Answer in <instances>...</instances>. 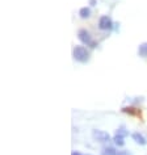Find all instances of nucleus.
Listing matches in <instances>:
<instances>
[{"label": "nucleus", "mask_w": 147, "mask_h": 155, "mask_svg": "<svg viewBox=\"0 0 147 155\" xmlns=\"http://www.w3.org/2000/svg\"><path fill=\"white\" fill-rule=\"evenodd\" d=\"M101 155H117V151H116L114 147H104L103 151H101Z\"/></svg>", "instance_id": "6e6552de"}, {"label": "nucleus", "mask_w": 147, "mask_h": 155, "mask_svg": "<svg viewBox=\"0 0 147 155\" xmlns=\"http://www.w3.org/2000/svg\"><path fill=\"white\" fill-rule=\"evenodd\" d=\"M113 21H112V18L109 16H101L99 20V28L101 30H110L113 29Z\"/></svg>", "instance_id": "20e7f679"}, {"label": "nucleus", "mask_w": 147, "mask_h": 155, "mask_svg": "<svg viewBox=\"0 0 147 155\" xmlns=\"http://www.w3.org/2000/svg\"><path fill=\"white\" fill-rule=\"evenodd\" d=\"M123 138H125V137H122V135L116 134L114 137H113V142H114V145H116V146H123V145H125V141H123Z\"/></svg>", "instance_id": "1a4fd4ad"}, {"label": "nucleus", "mask_w": 147, "mask_h": 155, "mask_svg": "<svg viewBox=\"0 0 147 155\" xmlns=\"http://www.w3.org/2000/svg\"><path fill=\"white\" fill-rule=\"evenodd\" d=\"M113 28H114L116 30H118V24H117V22H116V24H114V26H113Z\"/></svg>", "instance_id": "2eb2a0df"}, {"label": "nucleus", "mask_w": 147, "mask_h": 155, "mask_svg": "<svg viewBox=\"0 0 147 155\" xmlns=\"http://www.w3.org/2000/svg\"><path fill=\"white\" fill-rule=\"evenodd\" d=\"M79 16L82 18H88L91 16V8H90V7H83V8H80Z\"/></svg>", "instance_id": "423d86ee"}, {"label": "nucleus", "mask_w": 147, "mask_h": 155, "mask_svg": "<svg viewBox=\"0 0 147 155\" xmlns=\"http://www.w3.org/2000/svg\"><path fill=\"white\" fill-rule=\"evenodd\" d=\"M116 134L122 135V137H126V135H129V131L125 129V126H119L118 129H117V131H116Z\"/></svg>", "instance_id": "9b49d317"}, {"label": "nucleus", "mask_w": 147, "mask_h": 155, "mask_svg": "<svg viewBox=\"0 0 147 155\" xmlns=\"http://www.w3.org/2000/svg\"><path fill=\"white\" fill-rule=\"evenodd\" d=\"M78 38H79V41L82 42V44L90 46L91 49H95L96 45H97L93 40H92V36L90 34V32L86 30V29H80L79 30V32H78Z\"/></svg>", "instance_id": "f03ea898"}, {"label": "nucleus", "mask_w": 147, "mask_h": 155, "mask_svg": "<svg viewBox=\"0 0 147 155\" xmlns=\"http://www.w3.org/2000/svg\"><path fill=\"white\" fill-rule=\"evenodd\" d=\"M122 112H125V113H129V114H133V116H135V114H141V113H138L137 110H135V108H133V107H129V108H122Z\"/></svg>", "instance_id": "9d476101"}, {"label": "nucleus", "mask_w": 147, "mask_h": 155, "mask_svg": "<svg viewBox=\"0 0 147 155\" xmlns=\"http://www.w3.org/2000/svg\"><path fill=\"white\" fill-rule=\"evenodd\" d=\"M117 155H133V154L129 153V151H118Z\"/></svg>", "instance_id": "f8f14e48"}, {"label": "nucleus", "mask_w": 147, "mask_h": 155, "mask_svg": "<svg viewBox=\"0 0 147 155\" xmlns=\"http://www.w3.org/2000/svg\"><path fill=\"white\" fill-rule=\"evenodd\" d=\"M72 57L76 62L80 63H87L90 61V51L84 46H75L72 50Z\"/></svg>", "instance_id": "f257e3e1"}, {"label": "nucleus", "mask_w": 147, "mask_h": 155, "mask_svg": "<svg viewBox=\"0 0 147 155\" xmlns=\"http://www.w3.org/2000/svg\"><path fill=\"white\" fill-rule=\"evenodd\" d=\"M92 138H93L95 141H97V142L105 143V142H108L110 139V135H109V133H106V131H104V130L95 129L93 131H92Z\"/></svg>", "instance_id": "7ed1b4c3"}, {"label": "nucleus", "mask_w": 147, "mask_h": 155, "mask_svg": "<svg viewBox=\"0 0 147 155\" xmlns=\"http://www.w3.org/2000/svg\"><path fill=\"white\" fill-rule=\"evenodd\" d=\"M138 54H139V57L147 58V42H143V44L139 45V48H138Z\"/></svg>", "instance_id": "0eeeda50"}, {"label": "nucleus", "mask_w": 147, "mask_h": 155, "mask_svg": "<svg viewBox=\"0 0 147 155\" xmlns=\"http://www.w3.org/2000/svg\"><path fill=\"white\" fill-rule=\"evenodd\" d=\"M131 137H133V139L135 141V143H138V145H141V146H145L146 143H147V141H146V138L143 137V135L141 134V133H133L131 134Z\"/></svg>", "instance_id": "39448f33"}, {"label": "nucleus", "mask_w": 147, "mask_h": 155, "mask_svg": "<svg viewBox=\"0 0 147 155\" xmlns=\"http://www.w3.org/2000/svg\"><path fill=\"white\" fill-rule=\"evenodd\" d=\"M90 4H91L92 7L96 5V4H97V0H90Z\"/></svg>", "instance_id": "ddd939ff"}, {"label": "nucleus", "mask_w": 147, "mask_h": 155, "mask_svg": "<svg viewBox=\"0 0 147 155\" xmlns=\"http://www.w3.org/2000/svg\"><path fill=\"white\" fill-rule=\"evenodd\" d=\"M71 155H83V154H80L79 151H72V154Z\"/></svg>", "instance_id": "4468645a"}]
</instances>
